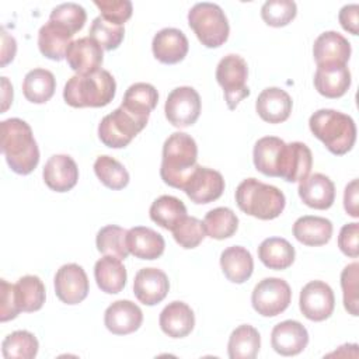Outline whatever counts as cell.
<instances>
[{"mask_svg":"<svg viewBox=\"0 0 359 359\" xmlns=\"http://www.w3.org/2000/svg\"><path fill=\"white\" fill-rule=\"evenodd\" d=\"M126 247L129 254L140 259H156L164 252V238L150 227L136 226L126 233Z\"/></svg>","mask_w":359,"mask_h":359,"instance_id":"484cf974","label":"cell"},{"mask_svg":"<svg viewBox=\"0 0 359 359\" xmlns=\"http://www.w3.org/2000/svg\"><path fill=\"white\" fill-rule=\"evenodd\" d=\"M247 77L248 66L240 55H226L217 63L216 80L223 88L224 100L229 109H236L240 101L250 95V88L247 87Z\"/></svg>","mask_w":359,"mask_h":359,"instance_id":"ba28073f","label":"cell"},{"mask_svg":"<svg viewBox=\"0 0 359 359\" xmlns=\"http://www.w3.org/2000/svg\"><path fill=\"white\" fill-rule=\"evenodd\" d=\"M146 123L147 121L137 118L123 107H118L101 119L98 125V137L107 147L122 149L143 130Z\"/></svg>","mask_w":359,"mask_h":359,"instance_id":"52a82bcc","label":"cell"},{"mask_svg":"<svg viewBox=\"0 0 359 359\" xmlns=\"http://www.w3.org/2000/svg\"><path fill=\"white\" fill-rule=\"evenodd\" d=\"M102 59V48L91 36L73 41L66 52L67 65L76 74H90L100 70Z\"/></svg>","mask_w":359,"mask_h":359,"instance_id":"2e32d148","label":"cell"},{"mask_svg":"<svg viewBox=\"0 0 359 359\" xmlns=\"http://www.w3.org/2000/svg\"><path fill=\"white\" fill-rule=\"evenodd\" d=\"M182 191L198 205L210 203L222 196L224 191V180L219 171L196 165Z\"/></svg>","mask_w":359,"mask_h":359,"instance_id":"4fadbf2b","label":"cell"},{"mask_svg":"<svg viewBox=\"0 0 359 359\" xmlns=\"http://www.w3.org/2000/svg\"><path fill=\"white\" fill-rule=\"evenodd\" d=\"M150 219L165 230H171L187 216L184 202L171 195L158 196L149 209Z\"/></svg>","mask_w":359,"mask_h":359,"instance_id":"d590c367","label":"cell"},{"mask_svg":"<svg viewBox=\"0 0 359 359\" xmlns=\"http://www.w3.org/2000/svg\"><path fill=\"white\" fill-rule=\"evenodd\" d=\"M101 11V17L109 22L123 25L132 15V3L129 0H94Z\"/></svg>","mask_w":359,"mask_h":359,"instance_id":"7dc6e473","label":"cell"},{"mask_svg":"<svg viewBox=\"0 0 359 359\" xmlns=\"http://www.w3.org/2000/svg\"><path fill=\"white\" fill-rule=\"evenodd\" d=\"M158 324L165 335L171 338H184L194 330L195 316L187 303L175 300L161 310Z\"/></svg>","mask_w":359,"mask_h":359,"instance_id":"d4e9b609","label":"cell"},{"mask_svg":"<svg viewBox=\"0 0 359 359\" xmlns=\"http://www.w3.org/2000/svg\"><path fill=\"white\" fill-rule=\"evenodd\" d=\"M292 300V290L280 278H265L259 280L251 294L254 310L264 317H275L283 313Z\"/></svg>","mask_w":359,"mask_h":359,"instance_id":"9c48e42d","label":"cell"},{"mask_svg":"<svg viewBox=\"0 0 359 359\" xmlns=\"http://www.w3.org/2000/svg\"><path fill=\"white\" fill-rule=\"evenodd\" d=\"M203 227L209 237L224 240L237 231L238 217L230 208H215L205 215Z\"/></svg>","mask_w":359,"mask_h":359,"instance_id":"74e56055","label":"cell"},{"mask_svg":"<svg viewBox=\"0 0 359 359\" xmlns=\"http://www.w3.org/2000/svg\"><path fill=\"white\" fill-rule=\"evenodd\" d=\"M358 237H359V224L356 222L342 226L338 236V247L346 257L356 258L359 255Z\"/></svg>","mask_w":359,"mask_h":359,"instance_id":"681fc988","label":"cell"},{"mask_svg":"<svg viewBox=\"0 0 359 359\" xmlns=\"http://www.w3.org/2000/svg\"><path fill=\"white\" fill-rule=\"evenodd\" d=\"M293 236L304 245H324L332 236V223L331 220L321 216L306 215L294 222Z\"/></svg>","mask_w":359,"mask_h":359,"instance_id":"f1b7e54d","label":"cell"},{"mask_svg":"<svg viewBox=\"0 0 359 359\" xmlns=\"http://www.w3.org/2000/svg\"><path fill=\"white\" fill-rule=\"evenodd\" d=\"M94 172L109 189H122L129 184L128 170L111 156H100L94 163Z\"/></svg>","mask_w":359,"mask_h":359,"instance_id":"60d3db41","label":"cell"},{"mask_svg":"<svg viewBox=\"0 0 359 359\" xmlns=\"http://www.w3.org/2000/svg\"><path fill=\"white\" fill-rule=\"evenodd\" d=\"M73 34L65 27L48 21L43 24L38 32V46L41 53L52 60L66 59V52L70 46Z\"/></svg>","mask_w":359,"mask_h":359,"instance_id":"4316f807","label":"cell"},{"mask_svg":"<svg viewBox=\"0 0 359 359\" xmlns=\"http://www.w3.org/2000/svg\"><path fill=\"white\" fill-rule=\"evenodd\" d=\"M285 142L276 136H264L257 140L252 151L255 168L268 177H278V167Z\"/></svg>","mask_w":359,"mask_h":359,"instance_id":"1f68e13d","label":"cell"},{"mask_svg":"<svg viewBox=\"0 0 359 359\" xmlns=\"http://www.w3.org/2000/svg\"><path fill=\"white\" fill-rule=\"evenodd\" d=\"M206 236L203 222L194 217V216H185L174 229H172V237L174 240L182 247V248H195L198 247Z\"/></svg>","mask_w":359,"mask_h":359,"instance_id":"ee69618b","label":"cell"},{"mask_svg":"<svg viewBox=\"0 0 359 359\" xmlns=\"http://www.w3.org/2000/svg\"><path fill=\"white\" fill-rule=\"evenodd\" d=\"M358 13H359V6L356 3L353 4H346L339 10L338 20L341 27L351 32L352 35H358L359 32V20H358Z\"/></svg>","mask_w":359,"mask_h":359,"instance_id":"f907efd6","label":"cell"},{"mask_svg":"<svg viewBox=\"0 0 359 359\" xmlns=\"http://www.w3.org/2000/svg\"><path fill=\"white\" fill-rule=\"evenodd\" d=\"M314 87L327 98H339L351 87V72L341 63L320 65L314 74Z\"/></svg>","mask_w":359,"mask_h":359,"instance_id":"7402d4cb","label":"cell"},{"mask_svg":"<svg viewBox=\"0 0 359 359\" xmlns=\"http://www.w3.org/2000/svg\"><path fill=\"white\" fill-rule=\"evenodd\" d=\"M15 296L21 311H38L45 303V286L35 275H25L15 283Z\"/></svg>","mask_w":359,"mask_h":359,"instance_id":"8d00e7d4","label":"cell"},{"mask_svg":"<svg viewBox=\"0 0 359 359\" xmlns=\"http://www.w3.org/2000/svg\"><path fill=\"white\" fill-rule=\"evenodd\" d=\"M1 87H3V107L1 111L4 112L8 105L13 102V86L7 80V77H1Z\"/></svg>","mask_w":359,"mask_h":359,"instance_id":"db71d44e","label":"cell"},{"mask_svg":"<svg viewBox=\"0 0 359 359\" xmlns=\"http://www.w3.org/2000/svg\"><path fill=\"white\" fill-rule=\"evenodd\" d=\"M293 245L282 237L265 238L258 247L259 261L269 269L282 271L289 268L294 261Z\"/></svg>","mask_w":359,"mask_h":359,"instance_id":"d6a6232c","label":"cell"},{"mask_svg":"<svg viewBox=\"0 0 359 359\" xmlns=\"http://www.w3.org/2000/svg\"><path fill=\"white\" fill-rule=\"evenodd\" d=\"M188 39L185 34L178 28L160 29L151 42V50L154 57L165 65H174L181 62L188 53Z\"/></svg>","mask_w":359,"mask_h":359,"instance_id":"ffe728a7","label":"cell"},{"mask_svg":"<svg viewBox=\"0 0 359 359\" xmlns=\"http://www.w3.org/2000/svg\"><path fill=\"white\" fill-rule=\"evenodd\" d=\"M0 133L1 153L8 167L20 175L32 172L39 163V149L31 126L20 118H10L1 122Z\"/></svg>","mask_w":359,"mask_h":359,"instance_id":"6da1fadb","label":"cell"},{"mask_svg":"<svg viewBox=\"0 0 359 359\" xmlns=\"http://www.w3.org/2000/svg\"><path fill=\"white\" fill-rule=\"evenodd\" d=\"M94 276L98 287L108 293H119L126 285V268L122 259L111 255H104L94 265Z\"/></svg>","mask_w":359,"mask_h":359,"instance_id":"f546056e","label":"cell"},{"mask_svg":"<svg viewBox=\"0 0 359 359\" xmlns=\"http://www.w3.org/2000/svg\"><path fill=\"white\" fill-rule=\"evenodd\" d=\"M188 24L206 48H219L230 32L229 21L220 6L209 1L196 3L188 11Z\"/></svg>","mask_w":359,"mask_h":359,"instance_id":"8992f818","label":"cell"},{"mask_svg":"<svg viewBox=\"0 0 359 359\" xmlns=\"http://www.w3.org/2000/svg\"><path fill=\"white\" fill-rule=\"evenodd\" d=\"M309 344L306 327L296 320H285L276 324L271 332V345L282 356H294L304 351Z\"/></svg>","mask_w":359,"mask_h":359,"instance_id":"9a60e30c","label":"cell"},{"mask_svg":"<svg viewBox=\"0 0 359 359\" xmlns=\"http://www.w3.org/2000/svg\"><path fill=\"white\" fill-rule=\"evenodd\" d=\"M55 293L66 304H79L88 294V278L79 264H65L55 275Z\"/></svg>","mask_w":359,"mask_h":359,"instance_id":"7c38bea8","label":"cell"},{"mask_svg":"<svg viewBox=\"0 0 359 359\" xmlns=\"http://www.w3.org/2000/svg\"><path fill=\"white\" fill-rule=\"evenodd\" d=\"M56 80L52 72L46 69L29 70L22 81L24 97L34 104H43L49 101L55 93Z\"/></svg>","mask_w":359,"mask_h":359,"instance_id":"836d02e7","label":"cell"},{"mask_svg":"<svg viewBox=\"0 0 359 359\" xmlns=\"http://www.w3.org/2000/svg\"><path fill=\"white\" fill-rule=\"evenodd\" d=\"M17 43L15 39L6 32V29H1V66H6L8 62H11L15 56Z\"/></svg>","mask_w":359,"mask_h":359,"instance_id":"f5cc1de1","label":"cell"},{"mask_svg":"<svg viewBox=\"0 0 359 359\" xmlns=\"http://www.w3.org/2000/svg\"><path fill=\"white\" fill-rule=\"evenodd\" d=\"M261 346V337L257 328L250 324L237 327L229 338L227 352L230 359H254Z\"/></svg>","mask_w":359,"mask_h":359,"instance_id":"e575fe53","label":"cell"},{"mask_svg":"<svg viewBox=\"0 0 359 359\" xmlns=\"http://www.w3.org/2000/svg\"><path fill=\"white\" fill-rule=\"evenodd\" d=\"M126 233L128 230L116 224L104 226L97 233V238H95L97 250L104 255H111L119 259H125L129 254L126 247Z\"/></svg>","mask_w":359,"mask_h":359,"instance_id":"ab89813d","label":"cell"},{"mask_svg":"<svg viewBox=\"0 0 359 359\" xmlns=\"http://www.w3.org/2000/svg\"><path fill=\"white\" fill-rule=\"evenodd\" d=\"M299 307L306 318L311 321H324L334 311V292L325 282L311 280L300 290Z\"/></svg>","mask_w":359,"mask_h":359,"instance_id":"8fae6325","label":"cell"},{"mask_svg":"<svg viewBox=\"0 0 359 359\" xmlns=\"http://www.w3.org/2000/svg\"><path fill=\"white\" fill-rule=\"evenodd\" d=\"M165 118L177 128H187L196 122L201 114V97L192 87L182 86L174 88L164 105Z\"/></svg>","mask_w":359,"mask_h":359,"instance_id":"30bf717a","label":"cell"},{"mask_svg":"<svg viewBox=\"0 0 359 359\" xmlns=\"http://www.w3.org/2000/svg\"><path fill=\"white\" fill-rule=\"evenodd\" d=\"M0 287H1V310H0V320L1 323L10 321L15 318L21 309L17 302L15 296V285L8 283L6 279L0 280Z\"/></svg>","mask_w":359,"mask_h":359,"instance_id":"c3c4849f","label":"cell"},{"mask_svg":"<svg viewBox=\"0 0 359 359\" xmlns=\"http://www.w3.org/2000/svg\"><path fill=\"white\" fill-rule=\"evenodd\" d=\"M358 180H352L344 191V208L346 213L352 217L359 216V206H358Z\"/></svg>","mask_w":359,"mask_h":359,"instance_id":"816d5d0a","label":"cell"},{"mask_svg":"<svg viewBox=\"0 0 359 359\" xmlns=\"http://www.w3.org/2000/svg\"><path fill=\"white\" fill-rule=\"evenodd\" d=\"M142 321L143 313L140 307L130 300H116L104 313V324L115 335L135 332L142 325Z\"/></svg>","mask_w":359,"mask_h":359,"instance_id":"e0dca14e","label":"cell"},{"mask_svg":"<svg viewBox=\"0 0 359 359\" xmlns=\"http://www.w3.org/2000/svg\"><path fill=\"white\" fill-rule=\"evenodd\" d=\"M168 289L167 275L157 268H142L133 280V293L144 306H154L164 300Z\"/></svg>","mask_w":359,"mask_h":359,"instance_id":"ac0fdd59","label":"cell"},{"mask_svg":"<svg viewBox=\"0 0 359 359\" xmlns=\"http://www.w3.org/2000/svg\"><path fill=\"white\" fill-rule=\"evenodd\" d=\"M236 202L240 210L261 220L278 217L286 205L283 192L257 178L243 180L236 189Z\"/></svg>","mask_w":359,"mask_h":359,"instance_id":"5b68a950","label":"cell"},{"mask_svg":"<svg viewBox=\"0 0 359 359\" xmlns=\"http://www.w3.org/2000/svg\"><path fill=\"white\" fill-rule=\"evenodd\" d=\"M309 126L311 133L335 156L348 153L355 144V121L344 112L328 108L318 109L310 116Z\"/></svg>","mask_w":359,"mask_h":359,"instance_id":"277c9868","label":"cell"},{"mask_svg":"<svg viewBox=\"0 0 359 359\" xmlns=\"http://www.w3.org/2000/svg\"><path fill=\"white\" fill-rule=\"evenodd\" d=\"M290 95L279 87L262 90L255 101V109L261 119L269 123L285 122L292 112Z\"/></svg>","mask_w":359,"mask_h":359,"instance_id":"cb8c5ba5","label":"cell"},{"mask_svg":"<svg viewBox=\"0 0 359 359\" xmlns=\"http://www.w3.org/2000/svg\"><path fill=\"white\" fill-rule=\"evenodd\" d=\"M38 339L25 330L8 334L1 342V352L6 359H32L38 353Z\"/></svg>","mask_w":359,"mask_h":359,"instance_id":"f35d334b","label":"cell"},{"mask_svg":"<svg viewBox=\"0 0 359 359\" xmlns=\"http://www.w3.org/2000/svg\"><path fill=\"white\" fill-rule=\"evenodd\" d=\"M220 266L230 282L244 283L252 275L254 259L247 248L241 245H231L220 254Z\"/></svg>","mask_w":359,"mask_h":359,"instance_id":"83f0119b","label":"cell"},{"mask_svg":"<svg viewBox=\"0 0 359 359\" xmlns=\"http://www.w3.org/2000/svg\"><path fill=\"white\" fill-rule=\"evenodd\" d=\"M297 13L296 3L292 0H268L261 7L262 20L271 27L287 25Z\"/></svg>","mask_w":359,"mask_h":359,"instance_id":"f6af8a7d","label":"cell"},{"mask_svg":"<svg viewBox=\"0 0 359 359\" xmlns=\"http://www.w3.org/2000/svg\"><path fill=\"white\" fill-rule=\"evenodd\" d=\"M358 269L359 264L352 262L346 265L341 272L344 307L349 314L355 317L358 316Z\"/></svg>","mask_w":359,"mask_h":359,"instance_id":"bcb514c9","label":"cell"},{"mask_svg":"<svg viewBox=\"0 0 359 359\" xmlns=\"http://www.w3.org/2000/svg\"><path fill=\"white\" fill-rule=\"evenodd\" d=\"M297 191L303 203L313 209H328L335 201V185L321 172H314L303 178Z\"/></svg>","mask_w":359,"mask_h":359,"instance_id":"44dd1931","label":"cell"},{"mask_svg":"<svg viewBox=\"0 0 359 359\" xmlns=\"http://www.w3.org/2000/svg\"><path fill=\"white\" fill-rule=\"evenodd\" d=\"M42 177L52 191L67 192L77 184L79 168L70 156L55 154L45 163Z\"/></svg>","mask_w":359,"mask_h":359,"instance_id":"d6986e66","label":"cell"},{"mask_svg":"<svg viewBox=\"0 0 359 359\" xmlns=\"http://www.w3.org/2000/svg\"><path fill=\"white\" fill-rule=\"evenodd\" d=\"M198 146L194 137L184 132H174L163 144L160 167L161 180L177 189H184L191 174L196 168Z\"/></svg>","mask_w":359,"mask_h":359,"instance_id":"7a4b0ae2","label":"cell"},{"mask_svg":"<svg viewBox=\"0 0 359 359\" xmlns=\"http://www.w3.org/2000/svg\"><path fill=\"white\" fill-rule=\"evenodd\" d=\"M87 20V13L84 7L77 3H62L56 6L49 15V21H53L66 29H69L73 35L84 27Z\"/></svg>","mask_w":359,"mask_h":359,"instance_id":"7bdbcfd3","label":"cell"},{"mask_svg":"<svg viewBox=\"0 0 359 359\" xmlns=\"http://www.w3.org/2000/svg\"><path fill=\"white\" fill-rule=\"evenodd\" d=\"M116 91L114 76L104 69L90 74L72 76L63 88V98L66 104L74 108L84 107H105L108 105Z\"/></svg>","mask_w":359,"mask_h":359,"instance_id":"3957f363","label":"cell"},{"mask_svg":"<svg viewBox=\"0 0 359 359\" xmlns=\"http://www.w3.org/2000/svg\"><path fill=\"white\" fill-rule=\"evenodd\" d=\"M105 50L116 49L125 36L123 25H118L104 20L101 15L95 17L90 27V35Z\"/></svg>","mask_w":359,"mask_h":359,"instance_id":"b9f144b4","label":"cell"},{"mask_svg":"<svg viewBox=\"0 0 359 359\" xmlns=\"http://www.w3.org/2000/svg\"><path fill=\"white\" fill-rule=\"evenodd\" d=\"M313 56L317 66L328 63L346 65L351 57V43L339 32L325 31L316 38Z\"/></svg>","mask_w":359,"mask_h":359,"instance_id":"603a6c76","label":"cell"},{"mask_svg":"<svg viewBox=\"0 0 359 359\" xmlns=\"http://www.w3.org/2000/svg\"><path fill=\"white\" fill-rule=\"evenodd\" d=\"M158 94L154 86L149 83H135L125 91L121 107L137 118L149 121L150 112L156 108Z\"/></svg>","mask_w":359,"mask_h":359,"instance_id":"4dcf8cb0","label":"cell"},{"mask_svg":"<svg viewBox=\"0 0 359 359\" xmlns=\"http://www.w3.org/2000/svg\"><path fill=\"white\" fill-rule=\"evenodd\" d=\"M313 165V154L307 144L302 142L286 143L278 167V177L287 182H297L306 178Z\"/></svg>","mask_w":359,"mask_h":359,"instance_id":"5bb4252c","label":"cell"}]
</instances>
